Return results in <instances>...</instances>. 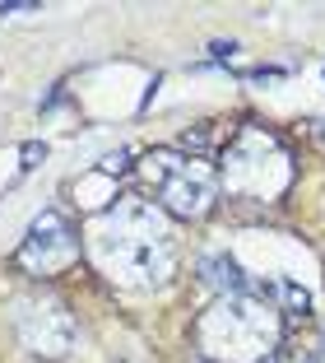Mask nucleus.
I'll return each instance as SVG.
<instances>
[{
	"mask_svg": "<svg viewBox=\"0 0 325 363\" xmlns=\"http://www.w3.org/2000/svg\"><path fill=\"white\" fill-rule=\"evenodd\" d=\"M321 363H325V331H321Z\"/></svg>",
	"mask_w": 325,
	"mask_h": 363,
	"instance_id": "obj_9",
	"label": "nucleus"
},
{
	"mask_svg": "<svg viewBox=\"0 0 325 363\" xmlns=\"http://www.w3.org/2000/svg\"><path fill=\"white\" fill-rule=\"evenodd\" d=\"M200 354L214 363H261L274 359V345H279V312L265 298H256L251 289L246 294H223L214 298V308L200 317L195 326Z\"/></svg>",
	"mask_w": 325,
	"mask_h": 363,
	"instance_id": "obj_2",
	"label": "nucleus"
},
{
	"mask_svg": "<svg viewBox=\"0 0 325 363\" xmlns=\"http://www.w3.org/2000/svg\"><path fill=\"white\" fill-rule=\"evenodd\" d=\"M139 177H144V186L158 196V210L177 214V219H200V214H210L214 191H219V177H214L210 163L186 159V154H177V150L144 154Z\"/></svg>",
	"mask_w": 325,
	"mask_h": 363,
	"instance_id": "obj_4",
	"label": "nucleus"
},
{
	"mask_svg": "<svg viewBox=\"0 0 325 363\" xmlns=\"http://www.w3.org/2000/svg\"><path fill=\"white\" fill-rule=\"evenodd\" d=\"M14 326H19V340L33 354H47V359H61L74 345V317L56 298H23Z\"/></svg>",
	"mask_w": 325,
	"mask_h": 363,
	"instance_id": "obj_5",
	"label": "nucleus"
},
{
	"mask_svg": "<svg viewBox=\"0 0 325 363\" xmlns=\"http://www.w3.org/2000/svg\"><path fill=\"white\" fill-rule=\"evenodd\" d=\"M200 270H205V284L219 289V298H223V294H246L241 266L232 257H205V261H200Z\"/></svg>",
	"mask_w": 325,
	"mask_h": 363,
	"instance_id": "obj_7",
	"label": "nucleus"
},
{
	"mask_svg": "<svg viewBox=\"0 0 325 363\" xmlns=\"http://www.w3.org/2000/svg\"><path fill=\"white\" fill-rule=\"evenodd\" d=\"M74 257H79V242H74V228L65 224V214L61 210H42L38 219H33L23 247H19V261L33 270V275H52V270L70 266Z\"/></svg>",
	"mask_w": 325,
	"mask_h": 363,
	"instance_id": "obj_6",
	"label": "nucleus"
},
{
	"mask_svg": "<svg viewBox=\"0 0 325 363\" xmlns=\"http://www.w3.org/2000/svg\"><path fill=\"white\" fill-rule=\"evenodd\" d=\"M265 363H316V359H297V354H274V359H265Z\"/></svg>",
	"mask_w": 325,
	"mask_h": 363,
	"instance_id": "obj_8",
	"label": "nucleus"
},
{
	"mask_svg": "<svg viewBox=\"0 0 325 363\" xmlns=\"http://www.w3.org/2000/svg\"><path fill=\"white\" fill-rule=\"evenodd\" d=\"M93 257L116 284L158 289L177 266V238L154 201H121L93 224Z\"/></svg>",
	"mask_w": 325,
	"mask_h": 363,
	"instance_id": "obj_1",
	"label": "nucleus"
},
{
	"mask_svg": "<svg viewBox=\"0 0 325 363\" xmlns=\"http://www.w3.org/2000/svg\"><path fill=\"white\" fill-rule=\"evenodd\" d=\"M293 182V163L283 154V145L261 126H246L223 154V186H228L237 201H274L283 196V186Z\"/></svg>",
	"mask_w": 325,
	"mask_h": 363,
	"instance_id": "obj_3",
	"label": "nucleus"
}]
</instances>
